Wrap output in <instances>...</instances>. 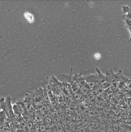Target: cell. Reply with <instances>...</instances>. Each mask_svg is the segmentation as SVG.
<instances>
[{"label": "cell", "instance_id": "3957f363", "mask_svg": "<svg viewBox=\"0 0 131 132\" xmlns=\"http://www.w3.org/2000/svg\"><path fill=\"white\" fill-rule=\"evenodd\" d=\"M130 41H131V37L130 38V39H129V42H130Z\"/></svg>", "mask_w": 131, "mask_h": 132}, {"label": "cell", "instance_id": "7a4b0ae2", "mask_svg": "<svg viewBox=\"0 0 131 132\" xmlns=\"http://www.w3.org/2000/svg\"><path fill=\"white\" fill-rule=\"evenodd\" d=\"M32 124L31 122H29V123L27 124V128H28L29 130H30V129L32 128Z\"/></svg>", "mask_w": 131, "mask_h": 132}, {"label": "cell", "instance_id": "6da1fadb", "mask_svg": "<svg viewBox=\"0 0 131 132\" xmlns=\"http://www.w3.org/2000/svg\"><path fill=\"white\" fill-rule=\"evenodd\" d=\"M123 11V19L124 21L125 26L128 30L131 29V8L127 5L122 7Z\"/></svg>", "mask_w": 131, "mask_h": 132}]
</instances>
